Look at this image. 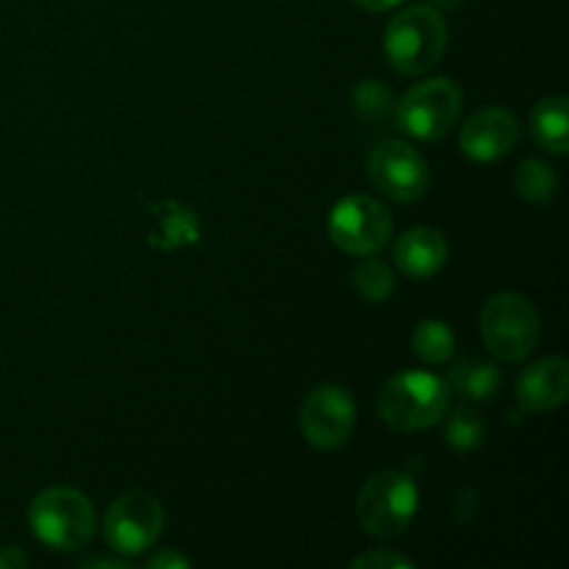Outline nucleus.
<instances>
[{
  "label": "nucleus",
  "instance_id": "nucleus-1",
  "mask_svg": "<svg viewBox=\"0 0 569 569\" xmlns=\"http://www.w3.org/2000/svg\"><path fill=\"white\" fill-rule=\"evenodd\" d=\"M448 381L437 372L406 370L389 378L378 392V415L392 431L415 433L433 428L450 411Z\"/></svg>",
  "mask_w": 569,
  "mask_h": 569
},
{
  "label": "nucleus",
  "instance_id": "nucleus-2",
  "mask_svg": "<svg viewBox=\"0 0 569 569\" xmlns=\"http://www.w3.org/2000/svg\"><path fill=\"white\" fill-rule=\"evenodd\" d=\"M28 526L37 542L48 550L76 553L92 542L98 531V511L81 489L50 487L31 500Z\"/></svg>",
  "mask_w": 569,
  "mask_h": 569
},
{
  "label": "nucleus",
  "instance_id": "nucleus-3",
  "mask_svg": "<svg viewBox=\"0 0 569 569\" xmlns=\"http://www.w3.org/2000/svg\"><path fill=\"white\" fill-rule=\"evenodd\" d=\"M448 48V22L433 6H409L387 22L383 53L400 76H422L442 61Z\"/></svg>",
  "mask_w": 569,
  "mask_h": 569
},
{
  "label": "nucleus",
  "instance_id": "nucleus-4",
  "mask_svg": "<svg viewBox=\"0 0 569 569\" xmlns=\"http://www.w3.org/2000/svg\"><path fill=\"white\" fill-rule=\"evenodd\" d=\"M420 509V489L409 472L381 470L370 476L356 500L361 528L376 539H398Z\"/></svg>",
  "mask_w": 569,
  "mask_h": 569
},
{
  "label": "nucleus",
  "instance_id": "nucleus-5",
  "mask_svg": "<svg viewBox=\"0 0 569 569\" xmlns=\"http://www.w3.org/2000/svg\"><path fill=\"white\" fill-rule=\"evenodd\" d=\"M542 333L539 311L526 295L498 292L481 309V339L498 361L515 365L533 353Z\"/></svg>",
  "mask_w": 569,
  "mask_h": 569
},
{
  "label": "nucleus",
  "instance_id": "nucleus-6",
  "mask_svg": "<svg viewBox=\"0 0 569 569\" xmlns=\"http://www.w3.org/2000/svg\"><path fill=\"white\" fill-rule=\"evenodd\" d=\"M461 109H465V94L459 83L439 76L417 83L403 94V100L395 106V122L406 137L417 142H437L459 126Z\"/></svg>",
  "mask_w": 569,
  "mask_h": 569
},
{
  "label": "nucleus",
  "instance_id": "nucleus-7",
  "mask_svg": "<svg viewBox=\"0 0 569 569\" xmlns=\"http://www.w3.org/2000/svg\"><path fill=\"white\" fill-rule=\"evenodd\" d=\"M392 214L370 194H348L328 214V237L348 256H376L392 239Z\"/></svg>",
  "mask_w": 569,
  "mask_h": 569
},
{
  "label": "nucleus",
  "instance_id": "nucleus-8",
  "mask_svg": "<svg viewBox=\"0 0 569 569\" xmlns=\"http://www.w3.org/2000/svg\"><path fill=\"white\" fill-rule=\"evenodd\" d=\"M164 520V506L156 495L126 492L106 509L103 539L117 556H139L159 542Z\"/></svg>",
  "mask_w": 569,
  "mask_h": 569
},
{
  "label": "nucleus",
  "instance_id": "nucleus-9",
  "mask_svg": "<svg viewBox=\"0 0 569 569\" xmlns=\"http://www.w3.org/2000/svg\"><path fill=\"white\" fill-rule=\"evenodd\" d=\"M356 428L353 395L337 383H322L306 395L300 406V433L317 450H337L348 445Z\"/></svg>",
  "mask_w": 569,
  "mask_h": 569
},
{
  "label": "nucleus",
  "instance_id": "nucleus-10",
  "mask_svg": "<svg viewBox=\"0 0 569 569\" xmlns=\"http://www.w3.org/2000/svg\"><path fill=\"white\" fill-rule=\"evenodd\" d=\"M367 178L395 203H417L431 187V170L417 148L406 142H383L367 159Z\"/></svg>",
  "mask_w": 569,
  "mask_h": 569
},
{
  "label": "nucleus",
  "instance_id": "nucleus-11",
  "mask_svg": "<svg viewBox=\"0 0 569 569\" xmlns=\"http://www.w3.org/2000/svg\"><path fill=\"white\" fill-rule=\"evenodd\" d=\"M517 142H520V122L509 109H500V106L476 111L459 133L461 153L478 164H492L503 159L517 148Z\"/></svg>",
  "mask_w": 569,
  "mask_h": 569
},
{
  "label": "nucleus",
  "instance_id": "nucleus-12",
  "mask_svg": "<svg viewBox=\"0 0 569 569\" xmlns=\"http://www.w3.org/2000/svg\"><path fill=\"white\" fill-rule=\"evenodd\" d=\"M569 398V361L565 356H548L517 378V403L522 411H553Z\"/></svg>",
  "mask_w": 569,
  "mask_h": 569
},
{
  "label": "nucleus",
  "instance_id": "nucleus-13",
  "mask_svg": "<svg viewBox=\"0 0 569 569\" xmlns=\"http://www.w3.org/2000/svg\"><path fill=\"white\" fill-rule=\"evenodd\" d=\"M392 256L395 264H398V270L406 278L426 281V278L437 276L445 267V261H448V239L437 228H409L403 237H398Z\"/></svg>",
  "mask_w": 569,
  "mask_h": 569
},
{
  "label": "nucleus",
  "instance_id": "nucleus-14",
  "mask_svg": "<svg viewBox=\"0 0 569 569\" xmlns=\"http://www.w3.org/2000/svg\"><path fill=\"white\" fill-rule=\"evenodd\" d=\"M500 383H503L500 367L495 361L476 359V356H467V359L456 361L448 376L450 392L470 400V403H487V400H492L500 392Z\"/></svg>",
  "mask_w": 569,
  "mask_h": 569
},
{
  "label": "nucleus",
  "instance_id": "nucleus-15",
  "mask_svg": "<svg viewBox=\"0 0 569 569\" xmlns=\"http://www.w3.org/2000/svg\"><path fill=\"white\" fill-rule=\"evenodd\" d=\"M528 128H531V137L539 148L565 156L569 150V100L565 94L539 100L531 109Z\"/></svg>",
  "mask_w": 569,
  "mask_h": 569
},
{
  "label": "nucleus",
  "instance_id": "nucleus-16",
  "mask_svg": "<svg viewBox=\"0 0 569 569\" xmlns=\"http://www.w3.org/2000/svg\"><path fill=\"white\" fill-rule=\"evenodd\" d=\"M411 350L426 365H445L456 353V333L445 320H422L411 331Z\"/></svg>",
  "mask_w": 569,
  "mask_h": 569
},
{
  "label": "nucleus",
  "instance_id": "nucleus-17",
  "mask_svg": "<svg viewBox=\"0 0 569 569\" xmlns=\"http://www.w3.org/2000/svg\"><path fill=\"white\" fill-rule=\"evenodd\" d=\"M515 189L528 203H550L556 189H559V176L548 161L526 159L515 172Z\"/></svg>",
  "mask_w": 569,
  "mask_h": 569
},
{
  "label": "nucleus",
  "instance_id": "nucleus-18",
  "mask_svg": "<svg viewBox=\"0 0 569 569\" xmlns=\"http://www.w3.org/2000/svg\"><path fill=\"white\" fill-rule=\"evenodd\" d=\"M445 439H448V445L456 450V453H472V450H478L483 442H487V422L481 420L478 411L461 406V409L450 411L448 428H445Z\"/></svg>",
  "mask_w": 569,
  "mask_h": 569
},
{
  "label": "nucleus",
  "instance_id": "nucleus-19",
  "mask_svg": "<svg viewBox=\"0 0 569 569\" xmlns=\"http://www.w3.org/2000/svg\"><path fill=\"white\" fill-rule=\"evenodd\" d=\"M353 287L367 303H383L395 292L392 267L383 264L381 259L365 256V261L353 270Z\"/></svg>",
  "mask_w": 569,
  "mask_h": 569
},
{
  "label": "nucleus",
  "instance_id": "nucleus-20",
  "mask_svg": "<svg viewBox=\"0 0 569 569\" xmlns=\"http://www.w3.org/2000/svg\"><path fill=\"white\" fill-rule=\"evenodd\" d=\"M395 100L392 89L381 81H361L353 89V109L359 111L361 120L367 122H383L389 114H395Z\"/></svg>",
  "mask_w": 569,
  "mask_h": 569
},
{
  "label": "nucleus",
  "instance_id": "nucleus-21",
  "mask_svg": "<svg viewBox=\"0 0 569 569\" xmlns=\"http://www.w3.org/2000/svg\"><path fill=\"white\" fill-rule=\"evenodd\" d=\"M356 569H406L415 567V561L406 559V556L392 553V550H367L359 559L353 561Z\"/></svg>",
  "mask_w": 569,
  "mask_h": 569
},
{
  "label": "nucleus",
  "instance_id": "nucleus-22",
  "mask_svg": "<svg viewBox=\"0 0 569 569\" xmlns=\"http://www.w3.org/2000/svg\"><path fill=\"white\" fill-rule=\"evenodd\" d=\"M150 569H187L189 567V559H183L178 550H161L159 556H153V559L148 561Z\"/></svg>",
  "mask_w": 569,
  "mask_h": 569
},
{
  "label": "nucleus",
  "instance_id": "nucleus-23",
  "mask_svg": "<svg viewBox=\"0 0 569 569\" xmlns=\"http://www.w3.org/2000/svg\"><path fill=\"white\" fill-rule=\"evenodd\" d=\"M28 567V556L20 548H0V569Z\"/></svg>",
  "mask_w": 569,
  "mask_h": 569
},
{
  "label": "nucleus",
  "instance_id": "nucleus-24",
  "mask_svg": "<svg viewBox=\"0 0 569 569\" xmlns=\"http://www.w3.org/2000/svg\"><path fill=\"white\" fill-rule=\"evenodd\" d=\"M78 567H100V569H131V565L122 559H83Z\"/></svg>",
  "mask_w": 569,
  "mask_h": 569
},
{
  "label": "nucleus",
  "instance_id": "nucleus-25",
  "mask_svg": "<svg viewBox=\"0 0 569 569\" xmlns=\"http://www.w3.org/2000/svg\"><path fill=\"white\" fill-rule=\"evenodd\" d=\"M353 3L365 11H389L403 3V0H353Z\"/></svg>",
  "mask_w": 569,
  "mask_h": 569
},
{
  "label": "nucleus",
  "instance_id": "nucleus-26",
  "mask_svg": "<svg viewBox=\"0 0 569 569\" xmlns=\"http://www.w3.org/2000/svg\"><path fill=\"white\" fill-rule=\"evenodd\" d=\"M428 3H431L433 9H456V6H461V0H428Z\"/></svg>",
  "mask_w": 569,
  "mask_h": 569
}]
</instances>
